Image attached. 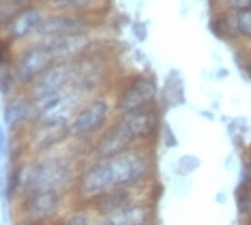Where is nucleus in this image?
<instances>
[{"label":"nucleus","mask_w":251,"mask_h":225,"mask_svg":"<svg viewBox=\"0 0 251 225\" xmlns=\"http://www.w3.org/2000/svg\"><path fill=\"white\" fill-rule=\"evenodd\" d=\"M114 187L146 193L157 180V154L151 146H133L110 159Z\"/></svg>","instance_id":"1"},{"label":"nucleus","mask_w":251,"mask_h":225,"mask_svg":"<svg viewBox=\"0 0 251 225\" xmlns=\"http://www.w3.org/2000/svg\"><path fill=\"white\" fill-rule=\"evenodd\" d=\"M159 92H161V82L157 73L144 69V71H129L118 75L110 95L114 99L116 114H127L133 109L157 105Z\"/></svg>","instance_id":"2"},{"label":"nucleus","mask_w":251,"mask_h":225,"mask_svg":"<svg viewBox=\"0 0 251 225\" xmlns=\"http://www.w3.org/2000/svg\"><path fill=\"white\" fill-rule=\"evenodd\" d=\"M114 118H116V107H114V99L110 92L88 97L79 105L75 116L71 118V123L67 125L69 140L90 144L97 135H101L114 123Z\"/></svg>","instance_id":"3"},{"label":"nucleus","mask_w":251,"mask_h":225,"mask_svg":"<svg viewBox=\"0 0 251 225\" xmlns=\"http://www.w3.org/2000/svg\"><path fill=\"white\" fill-rule=\"evenodd\" d=\"M73 206L71 195L58 191H26L13 204L15 219L32 223H56Z\"/></svg>","instance_id":"4"},{"label":"nucleus","mask_w":251,"mask_h":225,"mask_svg":"<svg viewBox=\"0 0 251 225\" xmlns=\"http://www.w3.org/2000/svg\"><path fill=\"white\" fill-rule=\"evenodd\" d=\"M163 107L151 105V107H142L133 109L127 114H116V123L121 125V129L129 135V140L133 142V146H151L155 148L161 137L163 129Z\"/></svg>","instance_id":"5"},{"label":"nucleus","mask_w":251,"mask_h":225,"mask_svg":"<svg viewBox=\"0 0 251 225\" xmlns=\"http://www.w3.org/2000/svg\"><path fill=\"white\" fill-rule=\"evenodd\" d=\"M54 62H58V60L54 58L48 41L35 39V41L15 48V56H13V62H11V71H13L15 79H18L20 88L26 90L28 86L35 82V79L41 77Z\"/></svg>","instance_id":"6"},{"label":"nucleus","mask_w":251,"mask_h":225,"mask_svg":"<svg viewBox=\"0 0 251 225\" xmlns=\"http://www.w3.org/2000/svg\"><path fill=\"white\" fill-rule=\"evenodd\" d=\"M110 189H114L110 161H84L79 165V174L71 191L73 206H88L95 198H99L101 193L110 191Z\"/></svg>","instance_id":"7"},{"label":"nucleus","mask_w":251,"mask_h":225,"mask_svg":"<svg viewBox=\"0 0 251 225\" xmlns=\"http://www.w3.org/2000/svg\"><path fill=\"white\" fill-rule=\"evenodd\" d=\"M103 24L101 15H88V13H58V11H48L41 28H39V37L41 41L58 37H71V34H86L97 32Z\"/></svg>","instance_id":"8"},{"label":"nucleus","mask_w":251,"mask_h":225,"mask_svg":"<svg viewBox=\"0 0 251 225\" xmlns=\"http://www.w3.org/2000/svg\"><path fill=\"white\" fill-rule=\"evenodd\" d=\"M88 97L82 90H77L75 86L67 88L65 92L52 97V99L37 103V125H50V126H67L71 123V118L75 116L84 101Z\"/></svg>","instance_id":"9"},{"label":"nucleus","mask_w":251,"mask_h":225,"mask_svg":"<svg viewBox=\"0 0 251 225\" xmlns=\"http://www.w3.org/2000/svg\"><path fill=\"white\" fill-rule=\"evenodd\" d=\"M75 77H77L75 62H54L41 77L28 86L26 95L35 103H43L56 95H60V92H65L67 88H71L75 84Z\"/></svg>","instance_id":"10"},{"label":"nucleus","mask_w":251,"mask_h":225,"mask_svg":"<svg viewBox=\"0 0 251 225\" xmlns=\"http://www.w3.org/2000/svg\"><path fill=\"white\" fill-rule=\"evenodd\" d=\"M45 15H48V9H45L43 2L28 4V7L15 11L13 17L7 22V26L0 32H2L15 48H20V45L30 43L39 37V28H41Z\"/></svg>","instance_id":"11"},{"label":"nucleus","mask_w":251,"mask_h":225,"mask_svg":"<svg viewBox=\"0 0 251 225\" xmlns=\"http://www.w3.org/2000/svg\"><path fill=\"white\" fill-rule=\"evenodd\" d=\"M2 125L11 135H22L37 125V103L26 95V90H18L2 99Z\"/></svg>","instance_id":"12"},{"label":"nucleus","mask_w":251,"mask_h":225,"mask_svg":"<svg viewBox=\"0 0 251 225\" xmlns=\"http://www.w3.org/2000/svg\"><path fill=\"white\" fill-rule=\"evenodd\" d=\"M48 45L58 62H77L84 56L93 54L97 48H101V41L97 37V32H86V34H71V37L50 39Z\"/></svg>","instance_id":"13"},{"label":"nucleus","mask_w":251,"mask_h":225,"mask_svg":"<svg viewBox=\"0 0 251 225\" xmlns=\"http://www.w3.org/2000/svg\"><path fill=\"white\" fill-rule=\"evenodd\" d=\"M129 148H133V142L129 140V135L121 129V125L114 123L107 126L101 135H97L93 142H90V148H88V159H95V161H110L118 154L127 152Z\"/></svg>","instance_id":"14"},{"label":"nucleus","mask_w":251,"mask_h":225,"mask_svg":"<svg viewBox=\"0 0 251 225\" xmlns=\"http://www.w3.org/2000/svg\"><path fill=\"white\" fill-rule=\"evenodd\" d=\"M157 208L151 198H140L133 204L112 212L107 217H97L95 225H155Z\"/></svg>","instance_id":"15"},{"label":"nucleus","mask_w":251,"mask_h":225,"mask_svg":"<svg viewBox=\"0 0 251 225\" xmlns=\"http://www.w3.org/2000/svg\"><path fill=\"white\" fill-rule=\"evenodd\" d=\"M69 142L67 126H50V125H35L26 131V144L30 150V157L52 152V150L65 146Z\"/></svg>","instance_id":"16"},{"label":"nucleus","mask_w":251,"mask_h":225,"mask_svg":"<svg viewBox=\"0 0 251 225\" xmlns=\"http://www.w3.org/2000/svg\"><path fill=\"white\" fill-rule=\"evenodd\" d=\"M140 198H148L146 193H140V191H131V189H121V187H114L110 191L101 193L99 198H95L86 208L93 212L95 217H107L112 212L125 208V206L133 204L135 200Z\"/></svg>","instance_id":"17"},{"label":"nucleus","mask_w":251,"mask_h":225,"mask_svg":"<svg viewBox=\"0 0 251 225\" xmlns=\"http://www.w3.org/2000/svg\"><path fill=\"white\" fill-rule=\"evenodd\" d=\"M159 105L163 107V112L187 105L185 77H182V73L178 69H170L165 73V77L161 82V92H159Z\"/></svg>","instance_id":"18"},{"label":"nucleus","mask_w":251,"mask_h":225,"mask_svg":"<svg viewBox=\"0 0 251 225\" xmlns=\"http://www.w3.org/2000/svg\"><path fill=\"white\" fill-rule=\"evenodd\" d=\"M48 11H58V13H88L101 15L107 9L110 0H41Z\"/></svg>","instance_id":"19"},{"label":"nucleus","mask_w":251,"mask_h":225,"mask_svg":"<svg viewBox=\"0 0 251 225\" xmlns=\"http://www.w3.org/2000/svg\"><path fill=\"white\" fill-rule=\"evenodd\" d=\"M230 22L232 34L236 39V45H251V9L245 11H226Z\"/></svg>","instance_id":"20"},{"label":"nucleus","mask_w":251,"mask_h":225,"mask_svg":"<svg viewBox=\"0 0 251 225\" xmlns=\"http://www.w3.org/2000/svg\"><path fill=\"white\" fill-rule=\"evenodd\" d=\"M208 30L215 39H219V41L236 48V39H234V34H232V28H230V22H227L226 11H215V13H210Z\"/></svg>","instance_id":"21"},{"label":"nucleus","mask_w":251,"mask_h":225,"mask_svg":"<svg viewBox=\"0 0 251 225\" xmlns=\"http://www.w3.org/2000/svg\"><path fill=\"white\" fill-rule=\"evenodd\" d=\"M95 219L86 206H71L54 225H95Z\"/></svg>","instance_id":"22"},{"label":"nucleus","mask_w":251,"mask_h":225,"mask_svg":"<svg viewBox=\"0 0 251 225\" xmlns=\"http://www.w3.org/2000/svg\"><path fill=\"white\" fill-rule=\"evenodd\" d=\"M200 167H202V159H200L198 154L187 152V154H180V157L174 161L172 172L176 178H191Z\"/></svg>","instance_id":"23"},{"label":"nucleus","mask_w":251,"mask_h":225,"mask_svg":"<svg viewBox=\"0 0 251 225\" xmlns=\"http://www.w3.org/2000/svg\"><path fill=\"white\" fill-rule=\"evenodd\" d=\"M226 125H227V137H230L232 146L238 148V150L247 148V144H245V135L249 133L247 118H230Z\"/></svg>","instance_id":"24"},{"label":"nucleus","mask_w":251,"mask_h":225,"mask_svg":"<svg viewBox=\"0 0 251 225\" xmlns=\"http://www.w3.org/2000/svg\"><path fill=\"white\" fill-rule=\"evenodd\" d=\"M234 62L241 75L251 84V45H236L234 48Z\"/></svg>","instance_id":"25"},{"label":"nucleus","mask_w":251,"mask_h":225,"mask_svg":"<svg viewBox=\"0 0 251 225\" xmlns=\"http://www.w3.org/2000/svg\"><path fill=\"white\" fill-rule=\"evenodd\" d=\"M236 210L241 219H251V184L238 182L236 187Z\"/></svg>","instance_id":"26"},{"label":"nucleus","mask_w":251,"mask_h":225,"mask_svg":"<svg viewBox=\"0 0 251 225\" xmlns=\"http://www.w3.org/2000/svg\"><path fill=\"white\" fill-rule=\"evenodd\" d=\"M210 2V13L215 11H245L251 9V0H208Z\"/></svg>","instance_id":"27"},{"label":"nucleus","mask_w":251,"mask_h":225,"mask_svg":"<svg viewBox=\"0 0 251 225\" xmlns=\"http://www.w3.org/2000/svg\"><path fill=\"white\" fill-rule=\"evenodd\" d=\"M20 88V84H18V79H15V75L11 69H4V71H0V97L2 99H7V97L11 95H15Z\"/></svg>","instance_id":"28"},{"label":"nucleus","mask_w":251,"mask_h":225,"mask_svg":"<svg viewBox=\"0 0 251 225\" xmlns=\"http://www.w3.org/2000/svg\"><path fill=\"white\" fill-rule=\"evenodd\" d=\"M13 56H15V45L0 32V71L4 69H11V62H13Z\"/></svg>","instance_id":"29"},{"label":"nucleus","mask_w":251,"mask_h":225,"mask_svg":"<svg viewBox=\"0 0 251 225\" xmlns=\"http://www.w3.org/2000/svg\"><path fill=\"white\" fill-rule=\"evenodd\" d=\"M159 142H161L163 148H168V150L178 148V137H176V131L172 129V125L163 123V129H161V137H159Z\"/></svg>","instance_id":"30"},{"label":"nucleus","mask_w":251,"mask_h":225,"mask_svg":"<svg viewBox=\"0 0 251 225\" xmlns=\"http://www.w3.org/2000/svg\"><path fill=\"white\" fill-rule=\"evenodd\" d=\"M131 34H133V39L138 43H144L146 39H148V22L135 20L133 24H131Z\"/></svg>","instance_id":"31"},{"label":"nucleus","mask_w":251,"mask_h":225,"mask_svg":"<svg viewBox=\"0 0 251 225\" xmlns=\"http://www.w3.org/2000/svg\"><path fill=\"white\" fill-rule=\"evenodd\" d=\"M11 150V133L4 125H0V159H7Z\"/></svg>","instance_id":"32"},{"label":"nucleus","mask_w":251,"mask_h":225,"mask_svg":"<svg viewBox=\"0 0 251 225\" xmlns=\"http://www.w3.org/2000/svg\"><path fill=\"white\" fill-rule=\"evenodd\" d=\"M210 77L215 79V82H224V79L230 77V71H227L226 67H217L213 73H210Z\"/></svg>","instance_id":"33"},{"label":"nucleus","mask_w":251,"mask_h":225,"mask_svg":"<svg viewBox=\"0 0 251 225\" xmlns=\"http://www.w3.org/2000/svg\"><path fill=\"white\" fill-rule=\"evenodd\" d=\"M11 4H13L15 9H24L28 4H35V2H41V0H9Z\"/></svg>","instance_id":"34"},{"label":"nucleus","mask_w":251,"mask_h":225,"mask_svg":"<svg viewBox=\"0 0 251 225\" xmlns=\"http://www.w3.org/2000/svg\"><path fill=\"white\" fill-rule=\"evenodd\" d=\"M200 116L206 118V120H217V116H215L213 109H200Z\"/></svg>","instance_id":"35"},{"label":"nucleus","mask_w":251,"mask_h":225,"mask_svg":"<svg viewBox=\"0 0 251 225\" xmlns=\"http://www.w3.org/2000/svg\"><path fill=\"white\" fill-rule=\"evenodd\" d=\"M217 204H226V193L224 191L217 193Z\"/></svg>","instance_id":"36"},{"label":"nucleus","mask_w":251,"mask_h":225,"mask_svg":"<svg viewBox=\"0 0 251 225\" xmlns=\"http://www.w3.org/2000/svg\"><path fill=\"white\" fill-rule=\"evenodd\" d=\"M243 159H247L249 163H251V146H247V148H245V154H243Z\"/></svg>","instance_id":"37"},{"label":"nucleus","mask_w":251,"mask_h":225,"mask_svg":"<svg viewBox=\"0 0 251 225\" xmlns=\"http://www.w3.org/2000/svg\"><path fill=\"white\" fill-rule=\"evenodd\" d=\"M241 225H251V219H241Z\"/></svg>","instance_id":"38"}]
</instances>
